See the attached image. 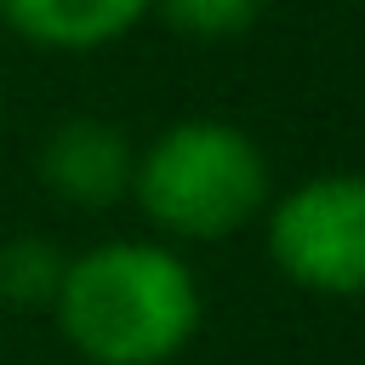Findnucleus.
Wrapping results in <instances>:
<instances>
[{
    "label": "nucleus",
    "instance_id": "20e7f679",
    "mask_svg": "<svg viewBox=\"0 0 365 365\" xmlns=\"http://www.w3.org/2000/svg\"><path fill=\"white\" fill-rule=\"evenodd\" d=\"M34 171L40 182L63 200V205H80V211H103L114 200L131 194V177H137V148L131 137L114 125V120H97V114H68L46 131L40 154H34Z\"/></svg>",
    "mask_w": 365,
    "mask_h": 365
},
{
    "label": "nucleus",
    "instance_id": "0eeeda50",
    "mask_svg": "<svg viewBox=\"0 0 365 365\" xmlns=\"http://www.w3.org/2000/svg\"><path fill=\"white\" fill-rule=\"evenodd\" d=\"M148 11H160L188 40H234L262 17V0H154Z\"/></svg>",
    "mask_w": 365,
    "mask_h": 365
},
{
    "label": "nucleus",
    "instance_id": "423d86ee",
    "mask_svg": "<svg viewBox=\"0 0 365 365\" xmlns=\"http://www.w3.org/2000/svg\"><path fill=\"white\" fill-rule=\"evenodd\" d=\"M63 274H68V257H63L46 234H17V240H6V245H0V308H17V314H46V308H57Z\"/></svg>",
    "mask_w": 365,
    "mask_h": 365
},
{
    "label": "nucleus",
    "instance_id": "f03ea898",
    "mask_svg": "<svg viewBox=\"0 0 365 365\" xmlns=\"http://www.w3.org/2000/svg\"><path fill=\"white\" fill-rule=\"evenodd\" d=\"M131 194L154 228L222 240L268 205V160L228 120H177L137 154Z\"/></svg>",
    "mask_w": 365,
    "mask_h": 365
},
{
    "label": "nucleus",
    "instance_id": "39448f33",
    "mask_svg": "<svg viewBox=\"0 0 365 365\" xmlns=\"http://www.w3.org/2000/svg\"><path fill=\"white\" fill-rule=\"evenodd\" d=\"M154 0H0V23L46 51H97L143 23Z\"/></svg>",
    "mask_w": 365,
    "mask_h": 365
},
{
    "label": "nucleus",
    "instance_id": "7ed1b4c3",
    "mask_svg": "<svg viewBox=\"0 0 365 365\" xmlns=\"http://www.w3.org/2000/svg\"><path fill=\"white\" fill-rule=\"evenodd\" d=\"M268 257L314 297H365V177L325 171L285 188L268 211Z\"/></svg>",
    "mask_w": 365,
    "mask_h": 365
},
{
    "label": "nucleus",
    "instance_id": "f257e3e1",
    "mask_svg": "<svg viewBox=\"0 0 365 365\" xmlns=\"http://www.w3.org/2000/svg\"><path fill=\"white\" fill-rule=\"evenodd\" d=\"M51 314L91 365H165L200 331V279L171 245L103 240L68 257Z\"/></svg>",
    "mask_w": 365,
    "mask_h": 365
}]
</instances>
